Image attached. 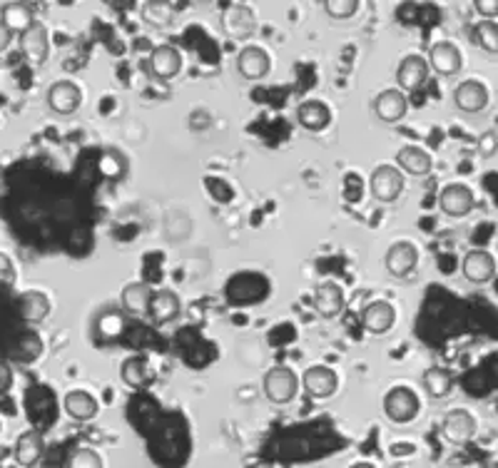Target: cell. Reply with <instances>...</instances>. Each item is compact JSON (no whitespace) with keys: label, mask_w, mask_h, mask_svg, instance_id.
Returning <instances> with one entry per match:
<instances>
[{"label":"cell","mask_w":498,"mask_h":468,"mask_svg":"<svg viewBox=\"0 0 498 468\" xmlns=\"http://www.w3.org/2000/svg\"><path fill=\"white\" fill-rule=\"evenodd\" d=\"M262 391H265L266 402L284 406V403L294 402L299 391V377L289 367H272L265 371L262 379Z\"/></svg>","instance_id":"obj_1"},{"label":"cell","mask_w":498,"mask_h":468,"mask_svg":"<svg viewBox=\"0 0 498 468\" xmlns=\"http://www.w3.org/2000/svg\"><path fill=\"white\" fill-rule=\"evenodd\" d=\"M419 396L409 389V386H394L387 391L384 396V413L389 421L394 424H409L419 416Z\"/></svg>","instance_id":"obj_2"},{"label":"cell","mask_w":498,"mask_h":468,"mask_svg":"<svg viewBox=\"0 0 498 468\" xmlns=\"http://www.w3.org/2000/svg\"><path fill=\"white\" fill-rule=\"evenodd\" d=\"M404 172L394 165H379L374 172H371V179H369V187H371V197L377 202H384V204H391V202L398 200V195L404 192Z\"/></svg>","instance_id":"obj_3"},{"label":"cell","mask_w":498,"mask_h":468,"mask_svg":"<svg viewBox=\"0 0 498 468\" xmlns=\"http://www.w3.org/2000/svg\"><path fill=\"white\" fill-rule=\"evenodd\" d=\"M441 436L454 446H464L476 436V416L466 409L446 412L441 421Z\"/></svg>","instance_id":"obj_4"},{"label":"cell","mask_w":498,"mask_h":468,"mask_svg":"<svg viewBox=\"0 0 498 468\" xmlns=\"http://www.w3.org/2000/svg\"><path fill=\"white\" fill-rule=\"evenodd\" d=\"M461 277L471 284H488L496 277V259L488 249H471L461 259Z\"/></svg>","instance_id":"obj_5"},{"label":"cell","mask_w":498,"mask_h":468,"mask_svg":"<svg viewBox=\"0 0 498 468\" xmlns=\"http://www.w3.org/2000/svg\"><path fill=\"white\" fill-rule=\"evenodd\" d=\"M439 207L446 217H466L476 207L474 190L464 182H451L439 192Z\"/></svg>","instance_id":"obj_6"},{"label":"cell","mask_w":498,"mask_h":468,"mask_svg":"<svg viewBox=\"0 0 498 468\" xmlns=\"http://www.w3.org/2000/svg\"><path fill=\"white\" fill-rule=\"evenodd\" d=\"M429 60L424 56H406L397 67V82L401 92H416L429 82Z\"/></svg>","instance_id":"obj_7"},{"label":"cell","mask_w":498,"mask_h":468,"mask_svg":"<svg viewBox=\"0 0 498 468\" xmlns=\"http://www.w3.org/2000/svg\"><path fill=\"white\" fill-rule=\"evenodd\" d=\"M491 102V90L481 80H464L454 90V105L466 115H476L486 110Z\"/></svg>","instance_id":"obj_8"},{"label":"cell","mask_w":498,"mask_h":468,"mask_svg":"<svg viewBox=\"0 0 498 468\" xmlns=\"http://www.w3.org/2000/svg\"><path fill=\"white\" fill-rule=\"evenodd\" d=\"M21 53L31 65H43L50 56V35L43 22L35 21L25 33H21Z\"/></svg>","instance_id":"obj_9"},{"label":"cell","mask_w":498,"mask_h":468,"mask_svg":"<svg viewBox=\"0 0 498 468\" xmlns=\"http://www.w3.org/2000/svg\"><path fill=\"white\" fill-rule=\"evenodd\" d=\"M374 112H377V117L381 123H401V120L406 117V112H409V98H406V92H401L398 88L381 90L377 95V100H374Z\"/></svg>","instance_id":"obj_10"},{"label":"cell","mask_w":498,"mask_h":468,"mask_svg":"<svg viewBox=\"0 0 498 468\" xmlns=\"http://www.w3.org/2000/svg\"><path fill=\"white\" fill-rule=\"evenodd\" d=\"M222 30L227 38L234 40H247L249 35H255L257 18L255 13L244 5H227L222 13Z\"/></svg>","instance_id":"obj_11"},{"label":"cell","mask_w":498,"mask_h":468,"mask_svg":"<svg viewBox=\"0 0 498 468\" xmlns=\"http://www.w3.org/2000/svg\"><path fill=\"white\" fill-rule=\"evenodd\" d=\"M237 70L247 80H262L272 73V57L259 45H244L237 56Z\"/></svg>","instance_id":"obj_12"},{"label":"cell","mask_w":498,"mask_h":468,"mask_svg":"<svg viewBox=\"0 0 498 468\" xmlns=\"http://www.w3.org/2000/svg\"><path fill=\"white\" fill-rule=\"evenodd\" d=\"M384 264H387V272L391 277H409L411 272L419 264V249L411 245V242H394V245L387 249V256H384Z\"/></svg>","instance_id":"obj_13"},{"label":"cell","mask_w":498,"mask_h":468,"mask_svg":"<svg viewBox=\"0 0 498 468\" xmlns=\"http://www.w3.org/2000/svg\"><path fill=\"white\" fill-rule=\"evenodd\" d=\"M45 100L50 105V110L57 112V115H70V112H75L80 108V102H83V92L75 82H70V80H57L53 82L48 92H45Z\"/></svg>","instance_id":"obj_14"},{"label":"cell","mask_w":498,"mask_h":468,"mask_svg":"<svg viewBox=\"0 0 498 468\" xmlns=\"http://www.w3.org/2000/svg\"><path fill=\"white\" fill-rule=\"evenodd\" d=\"M429 65L432 70H436L439 75H446V78H451L456 75L461 65H464V57H461V50L456 48L451 40H439V43H433L429 48Z\"/></svg>","instance_id":"obj_15"},{"label":"cell","mask_w":498,"mask_h":468,"mask_svg":"<svg viewBox=\"0 0 498 468\" xmlns=\"http://www.w3.org/2000/svg\"><path fill=\"white\" fill-rule=\"evenodd\" d=\"M153 297H155V290H153L147 282H130V284L122 287V312L130 314V316H147V314H150Z\"/></svg>","instance_id":"obj_16"},{"label":"cell","mask_w":498,"mask_h":468,"mask_svg":"<svg viewBox=\"0 0 498 468\" xmlns=\"http://www.w3.org/2000/svg\"><path fill=\"white\" fill-rule=\"evenodd\" d=\"M336 371L329 367H310L304 374H301V386L304 391L314 396V399H329L334 396V391H336Z\"/></svg>","instance_id":"obj_17"},{"label":"cell","mask_w":498,"mask_h":468,"mask_svg":"<svg viewBox=\"0 0 498 468\" xmlns=\"http://www.w3.org/2000/svg\"><path fill=\"white\" fill-rule=\"evenodd\" d=\"M150 70L160 80L178 78L179 70H182V53L170 43L157 45L155 50L150 53Z\"/></svg>","instance_id":"obj_18"},{"label":"cell","mask_w":498,"mask_h":468,"mask_svg":"<svg viewBox=\"0 0 498 468\" xmlns=\"http://www.w3.org/2000/svg\"><path fill=\"white\" fill-rule=\"evenodd\" d=\"M397 322V309L384 299H374L362 309V324L371 334H384Z\"/></svg>","instance_id":"obj_19"},{"label":"cell","mask_w":498,"mask_h":468,"mask_svg":"<svg viewBox=\"0 0 498 468\" xmlns=\"http://www.w3.org/2000/svg\"><path fill=\"white\" fill-rule=\"evenodd\" d=\"M63 409H66V413L73 419V421L85 424V421H92V419L98 416L100 403L90 391L75 389V391H67L66 394V399H63Z\"/></svg>","instance_id":"obj_20"},{"label":"cell","mask_w":498,"mask_h":468,"mask_svg":"<svg viewBox=\"0 0 498 468\" xmlns=\"http://www.w3.org/2000/svg\"><path fill=\"white\" fill-rule=\"evenodd\" d=\"M297 123L310 133H321L332 123V110H329L327 102L304 100L297 108Z\"/></svg>","instance_id":"obj_21"},{"label":"cell","mask_w":498,"mask_h":468,"mask_svg":"<svg viewBox=\"0 0 498 468\" xmlns=\"http://www.w3.org/2000/svg\"><path fill=\"white\" fill-rule=\"evenodd\" d=\"M314 309L324 319H334L344 309V291L336 282H321L314 290Z\"/></svg>","instance_id":"obj_22"},{"label":"cell","mask_w":498,"mask_h":468,"mask_svg":"<svg viewBox=\"0 0 498 468\" xmlns=\"http://www.w3.org/2000/svg\"><path fill=\"white\" fill-rule=\"evenodd\" d=\"M43 454L45 441L43 436H40V431L31 429V431H22V434L18 436V441H15V461H18L22 468H33L35 464L43 458Z\"/></svg>","instance_id":"obj_23"},{"label":"cell","mask_w":498,"mask_h":468,"mask_svg":"<svg viewBox=\"0 0 498 468\" xmlns=\"http://www.w3.org/2000/svg\"><path fill=\"white\" fill-rule=\"evenodd\" d=\"M179 297L175 294L172 290H160L155 291V297H153V304H150V319H153V324H157V326H165V324L175 322L179 316Z\"/></svg>","instance_id":"obj_24"},{"label":"cell","mask_w":498,"mask_h":468,"mask_svg":"<svg viewBox=\"0 0 498 468\" xmlns=\"http://www.w3.org/2000/svg\"><path fill=\"white\" fill-rule=\"evenodd\" d=\"M397 165L401 172H409V175H429L433 168L432 155L419 145H406L398 150L397 155Z\"/></svg>","instance_id":"obj_25"},{"label":"cell","mask_w":498,"mask_h":468,"mask_svg":"<svg viewBox=\"0 0 498 468\" xmlns=\"http://www.w3.org/2000/svg\"><path fill=\"white\" fill-rule=\"evenodd\" d=\"M120 377L125 386L130 389H144L153 381V367L144 357H130L122 361Z\"/></svg>","instance_id":"obj_26"},{"label":"cell","mask_w":498,"mask_h":468,"mask_svg":"<svg viewBox=\"0 0 498 468\" xmlns=\"http://www.w3.org/2000/svg\"><path fill=\"white\" fill-rule=\"evenodd\" d=\"M0 21L5 22L13 33L21 35L35 22L33 8H31L28 3H5V5L0 8Z\"/></svg>","instance_id":"obj_27"},{"label":"cell","mask_w":498,"mask_h":468,"mask_svg":"<svg viewBox=\"0 0 498 468\" xmlns=\"http://www.w3.org/2000/svg\"><path fill=\"white\" fill-rule=\"evenodd\" d=\"M421 384H424V391L432 396V399H443L454 391V377L446 371V368H426L424 377H421Z\"/></svg>","instance_id":"obj_28"},{"label":"cell","mask_w":498,"mask_h":468,"mask_svg":"<svg viewBox=\"0 0 498 468\" xmlns=\"http://www.w3.org/2000/svg\"><path fill=\"white\" fill-rule=\"evenodd\" d=\"M50 314V299L43 291H25L21 294V316L28 324H40Z\"/></svg>","instance_id":"obj_29"},{"label":"cell","mask_w":498,"mask_h":468,"mask_svg":"<svg viewBox=\"0 0 498 468\" xmlns=\"http://www.w3.org/2000/svg\"><path fill=\"white\" fill-rule=\"evenodd\" d=\"M13 354H15V359H18L21 364H35V361L40 359V354H43V342H40V336L35 334V332L21 334Z\"/></svg>","instance_id":"obj_30"},{"label":"cell","mask_w":498,"mask_h":468,"mask_svg":"<svg viewBox=\"0 0 498 468\" xmlns=\"http://www.w3.org/2000/svg\"><path fill=\"white\" fill-rule=\"evenodd\" d=\"M474 40L481 50H486L488 56H498V22L496 21H478L474 25Z\"/></svg>","instance_id":"obj_31"},{"label":"cell","mask_w":498,"mask_h":468,"mask_svg":"<svg viewBox=\"0 0 498 468\" xmlns=\"http://www.w3.org/2000/svg\"><path fill=\"white\" fill-rule=\"evenodd\" d=\"M98 334L102 339H118V336L125 332V312H118V309H108L98 316V324H95Z\"/></svg>","instance_id":"obj_32"},{"label":"cell","mask_w":498,"mask_h":468,"mask_svg":"<svg viewBox=\"0 0 498 468\" xmlns=\"http://www.w3.org/2000/svg\"><path fill=\"white\" fill-rule=\"evenodd\" d=\"M143 21L155 25V28H167L175 21V8L167 3H144L143 5Z\"/></svg>","instance_id":"obj_33"},{"label":"cell","mask_w":498,"mask_h":468,"mask_svg":"<svg viewBox=\"0 0 498 468\" xmlns=\"http://www.w3.org/2000/svg\"><path fill=\"white\" fill-rule=\"evenodd\" d=\"M321 8H324V13H327L332 21H349V18H354L356 11H359V3H356V0H327Z\"/></svg>","instance_id":"obj_34"},{"label":"cell","mask_w":498,"mask_h":468,"mask_svg":"<svg viewBox=\"0 0 498 468\" xmlns=\"http://www.w3.org/2000/svg\"><path fill=\"white\" fill-rule=\"evenodd\" d=\"M67 468H102V456L95 448H75L67 458Z\"/></svg>","instance_id":"obj_35"},{"label":"cell","mask_w":498,"mask_h":468,"mask_svg":"<svg viewBox=\"0 0 498 468\" xmlns=\"http://www.w3.org/2000/svg\"><path fill=\"white\" fill-rule=\"evenodd\" d=\"M498 152V137L494 133H484L478 137V155L494 157Z\"/></svg>","instance_id":"obj_36"},{"label":"cell","mask_w":498,"mask_h":468,"mask_svg":"<svg viewBox=\"0 0 498 468\" xmlns=\"http://www.w3.org/2000/svg\"><path fill=\"white\" fill-rule=\"evenodd\" d=\"M474 11L481 15V21H494L498 18V0H476Z\"/></svg>","instance_id":"obj_37"},{"label":"cell","mask_w":498,"mask_h":468,"mask_svg":"<svg viewBox=\"0 0 498 468\" xmlns=\"http://www.w3.org/2000/svg\"><path fill=\"white\" fill-rule=\"evenodd\" d=\"M13 386V371L11 367L5 364V361H0V396L3 394H8Z\"/></svg>","instance_id":"obj_38"},{"label":"cell","mask_w":498,"mask_h":468,"mask_svg":"<svg viewBox=\"0 0 498 468\" xmlns=\"http://www.w3.org/2000/svg\"><path fill=\"white\" fill-rule=\"evenodd\" d=\"M11 40H13V30L5 25V22L0 21V53L11 45Z\"/></svg>","instance_id":"obj_39"},{"label":"cell","mask_w":498,"mask_h":468,"mask_svg":"<svg viewBox=\"0 0 498 468\" xmlns=\"http://www.w3.org/2000/svg\"><path fill=\"white\" fill-rule=\"evenodd\" d=\"M349 468H377V466H371V464H366V461H362V464H354V466H349Z\"/></svg>","instance_id":"obj_40"}]
</instances>
